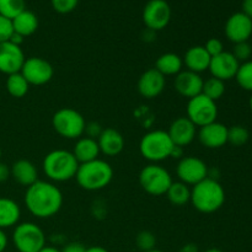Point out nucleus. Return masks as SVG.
<instances>
[{
    "label": "nucleus",
    "mask_w": 252,
    "mask_h": 252,
    "mask_svg": "<svg viewBox=\"0 0 252 252\" xmlns=\"http://www.w3.org/2000/svg\"><path fill=\"white\" fill-rule=\"evenodd\" d=\"M52 126L57 134L65 139H79L85 133L86 121L79 111L64 107L52 117Z\"/></svg>",
    "instance_id": "6"
},
{
    "label": "nucleus",
    "mask_w": 252,
    "mask_h": 252,
    "mask_svg": "<svg viewBox=\"0 0 252 252\" xmlns=\"http://www.w3.org/2000/svg\"><path fill=\"white\" fill-rule=\"evenodd\" d=\"M172 177L165 167L158 164H149L143 167L139 174V184L147 193L162 196L172 184Z\"/></svg>",
    "instance_id": "8"
},
{
    "label": "nucleus",
    "mask_w": 252,
    "mask_h": 252,
    "mask_svg": "<svg viewBox=\"0 0 252 252\" xmlns=\"http://www.w3.org/2000/svg\"><path fill=\"white\" fill-rule=\"evenodd\" d=\"M171 7L166 0H149L143 10V21L147 29L160 31L169 25Z\"/></svg>",
    "instance_id": "12"
},
{
    "label": "nucleus",
    "mask_w": 252,
    "mask_h": 252,
    "mask_svg": "<svg viewBox=\"0 0 252 252\" xmlns=\"http://www.w3.org/2000/svg\"><path fill=\"white\" fill-rule=\"evenodd\" d=\"M71 153L75 157V159L78 160L79 164H84V162L98 159V155H100L101 152L100 148H98L97 140L89 137H81L76 140Z\"/></svg>",
    "instance_id": "23"
},
{
    "label": "nucleus",
    "mask_w": 252,
    "mask_h": 252,
    "mask_svg": "<svg viewBox=\"0 0 252 252\" xmlns=\"http://www.w3.org/2000/svg\"><path fill=\"white\" fill-rule=\"evenodd\" d=\"M250 108H251V112H252V96H251V98H250Z\"/></svg>",
    "instance_id": "50"
},
{
    "label": "nucleus",
    "mask_w": 252,
    "mask_h": 252,
    "mask_svg": "<svg viewBox=\"0 0 252 252\" xmlns=\"http://www.w3.org/2000/svg\"><path fill=\"white\" fill-rule=\"evenodd\" d=\"M224 31L233 43L248 42L252 34V20L244 12H235L226 20Z\"/></svg>",
    "instance_id": "14"
},
{
    "label": "nucleus",
    "mask_w": 252,
    "mask_h": 252,
    "mask_svg": "<svg viewBox=\"0 0 252 252\" xmlns=\"http://www.w3.org/2000/svg\"><path fill=\"white\" fill-rule=\"evenodd\" d=\"M189 202L201 213H214L223 207L225 202V191L216 179L207 177L192 187Z\"/></svg>",
    "instance_id": "2"
},
{
    "label": "nucleus",
    "mask_w": 252,
    "mask_h": 252,
    "mask_svg": "<svg viewBox=\"0 0 252 252\" xmlns=\"http://www.w3.org/2000/svg\"><path fill=\"white\" fill-rule=\"evenodd\" d=\"M246 16L252 20V0H244L243 1V11Z\"/></svg>",
    "instance_id": "42"
},
{
    "label": "nucleus",
    "mask_w": 252,
    "mask_h": 252,
    "mask_svg": "<svg viewBox=\"0 0 252 252\" xmlns=\"http://www.w3.org/2000/svg\"><path fill=\"white\" fill-rule=\"evenodd\" d=\"M12 244L19 252H38L46 246V235L37 224L25 221L15 226Z\"/></svg>",
    "instance_id": "7"
},
{
    "label": "nucleus",
    "mask_w": 252,
    "mask_h": 252,
    "mask_svg": "<svg viewBox=\"0 0 252 252\" xmlns=\"http://www.w3.org/2000/svg\"><path fill=\"white\" fill-rule=\"evenodd\" d=\"M10 176H11L10 167L6 164L0 161V182H5Z\"/></svg>",
    "instance_id": "40"
},
{
    "label": "nucleus",
    "mask_w": 252,
    "mask_h": 252,
    "mask_svg": "<svg viewBox=\"0 0 252 252\" xmlns=\"http://www.w3.org/2000/svg\"><path fill=\"white\" fill-rule=\"evenodd\" d=\"M75 179L83 189L100 191L111 184L113 179V169L105 160L96 159L79 165Z\"/></svg>",
    "instance_id": "3"
},
{
    "label": "nucleus",
    "mask_w": 252,
    "mask_h": 252,
    "mask_svg": "<svg viewBox=\"0 0 252 252\" xmlns=\"http://www.w3.org/2000/svg\"><path fill=\"white\" fill-rule=\"evenodd\" d=\"M21 218L20 206L11 198L0 197V229L5 230L19 224Z\"/></svg>",
    "instance_id": "24"
},
{
    "label": "nucleus",
    "mask_w": 252,
    "mask_h": 252,
    "mask_svg": "<svg viewBox=\"0 0 252 252\" xmlns=\"http://www.w3.org/2000/svg\"><path fill=\"white\" fill-rule=\"evenodd\" d=\"M0 159H1V149H0Z\"/></svg>",
    "instance_id": "51"
},
{
    "label": "nucleus",
    "mask_w": 252,
    "mask_h": 252,
    "mask_svg": "<svg viewBox=\"0 0 252 252\" xmlns=\"http://www.w3.org/2000/svg\"><path fill=\"white\" fill-rule=\"evenodd\" d=\"M38 252H62L61 250H59V249H57V248H54V246H44L43 249H41V250H39Z\"/></svg>",
    "instance_id": "47"
},
{
    "label": "nucleus",
    "mask_w": 252,
    "mask_h": 252,
    "mask_svg": "<svg viewBox=\"0 0 252 252\" xmlns=\"http://www.w3.org/2000/svg\"><path fill=\"white\" fill-rule=\"evenodd\" d=\"M166 80L161 73L155 68L144 71L138 80V91L144 98L152 100L161 95L164 91Z\"/></svg>",
    "instance_id": "17"
},
{
    "label": "nucleus",
    "mask_w": 252,
    "mask_h": 252,
    "mask_svg": "<svg viewBox=\"0 0 252 252\" xmlns=\"http://www.w3.org/2000/svg\"><path fill=\"white\" fill-rule=\"evenodd\" d=\"M204 80L201 74L193 73L189 70H181L175 76L174 85L177 93L186 98H192L202 94Z\"/></svg>",
    "instance_id": "18"
},
{
    "label": "nucleus",
    "mask_w": 252,
    "mask_h": 252,
    "mask_svg": "<svg viewBox=\"0 0 252 252\" xmlns=\"http://www.w3.org/2000/svg\"><path fill=\"white\" fill-rule=\"evenodd\" d=\"M212 57L206 51L204 46H193L187 49L184 57V64L187 70L201 74L202 71L208 70Z\"/></svg>",
    "instance_id": "21"
},
{
    "label": "nucleus",
    "mask_w": 252,
    "mask_h": 252,
    "mask_svg": "<svg viewBox=\"0 0 252 252\" xmlns=\"http://www.w3.org/2000/svg\"><path fill=\"white\" fill-rule=\"evenodd\" d=\"M233 56L235 57L236 61L240 63H245V62L250 61L252 56V47L250 46L249 42H240V43H235V47H234V51L231 52Z\"/></svg>",
    "instance_id": "34"
},
{
    "label": "nucleus",
    "mask_w": 252,
    "mask_h": 252,
    "mask_svg": "<svg viewBox=\"0 0 252 252\" xmlns=\"http://www.w3.org/2000/svg\"><path fill=\"white\" fill-rule=\"evenodd\" d=\"M179 252H199V249L196 244L191 243V244H186V245L182 246V248L180 249Z\"/></svg>",
    "instance_id": "43"
},
{
    "label": "nucleus",
    "mask_w": 252,
    "mask_h": 252,
    "mask_svg": "<svg viewBox=\"0 0 252 252\" xmlns=\"http://www.w3.org/2000/svg\"><path fill=\"white\" fill-rule=\"evenodd\" d=\"M85 252H108L102 246H91V248H86Z\"/></svg>",
    "instance_id": "46"
},
{
    "label": "nucleus",
    "mask_w": 252,
    "mask_h": 252,
    "mask_svg": "<svg viewBox=\"0 0 252 252\" xmlns=\"http://www.w3.org/2000/svg\"><path fill=\"white\" fill-rule=\"evenodd\" d=\"M170 138L177 147L185 148L191 144L197 135V127L187 117H179L170 125Z\"/></svg>",
    "instance_id": "19"
},
{
    "label": "nucleus",
    "mask_w": 252,
    "mask_h": 252,
    "mask_svg": "<svg viewBox=\"0 0 252 252\" xmlns=\"http://www.w3.org/2000/svg\"><path fill=\"white\" fill-rule=\"evenodd\" d=\"M24 201L27 211L32 216L38 219H47L61 211L63 206V193L52 182L38 180L27 187Z\"/></svg>",
    "instance_id": "1"
},
{
    "label": "nucleus",
    "mask_w": 252,
    "mask_h": 252,
    "mask_svg": "<svg viewBox=\"0 0 252 252\" xmlns=\"http://www.w3.org/2000/svg\"><path fill=\"white\" fill-rule=\"evenodd\" d=\"M20 73L22 74L30 85L41 86L49 83L54 75L52 64L41 57H31L25 59Z\"/></svg>",
    "instance_id": "10"
},
{
    "label": "nucleus",
    "mask_w": 252,
    "mask_h": 252,
    "mask_svg": "<svg viewBox=\"0 0 252 252\" xmlns=\"http://www.w3.org/2000/svg\"><path fill=\"white\" fill-rule=\"evenodd\" d=\"M206 51L208 52V54L211 57H216L218 54H220L221 52H224L223 42L218 38H211L207 41L206 46H204Z\"/></svg>",
    "instance_id": "37"
},
{
    "label": "nucleus",
    "mask_w": 252,
    "mask_h": 252,
    "mask_svg": "<svg viewBox=\"0 0 252 252\" xmlns=\"http://www.w3.org/2000/svg\"><path fill=\"white\" fill-rule=\"evenodd\" d=\"M171 158H174V159H182L184 158V148L175 145L171 153Z\"/></svg>",
    "instance_id": "44"
},
{
    "label": "nucleus",
    "mask_w": 252,
    "mask_h": 252,
    "mask_svg": "<svg viewBox=\"0 0 252 252\" xmlns=\"http://www.w3.org/2000/svg\"><path fill=\"white\" fill-rule=\"evenodd\" d=\"M235 79L241 89L252 93V61L240 64Z\"/></svg>",
    "instance_id": "31"
},
{
    "label": "nucleus",
    "mask_w": 252,
    "mask_h": 252,
    "mask_svg": "<svg viewBox=\"0 0 252 252\" xmlns=\"http://www.w3.org/2000/svg\"><path fill=\"white\" fill-rule=\"evenodd\" d=\"M147 252H164V251H161V250H158V249H153V250H150V251H147Z\"/></svg>",
    "instance_id": "49"
},
{
    "label": "nucleus",
    "mask_w": 252,
    "mask_h": 252,
    "mask_svg": "<svg viewBox=\"0 0 252 252\" xmlns=\"http://www.w3.org/2000/svg\"><path fill=\"white\" fill-rule=\"evenodd\" d=\"M7 244H9V239L7 235L5 234V231L2 229H0V252H4L6 250Z\"/></svg>",
    "instance_id": "41"
},
{
    "label": "nucleus",
    "mask_w": 252,
    "mask_h": 252,
    "mask_svg": "<svg viewBox=\"0 0 252 252\" xmlns=\"http://www.w3.org/2000/svg\"><path fill=\"white\" fill-rule=\"evenodd\" d=\"M9 41L11 42V43L17 44V46H21V43L24 42V37L20 36L19 33H15V32H12V34H11V37H10Z\"/></svg>",
    "instance_id": "45"
},
{
    "label": "nucleus",
    "mask_w": 252,
    "mask_h": 252,
    "mask_svg": "<svg viewBox=\"0 0 252 252\" xmlns=\"http://www.w3.org/2000/svg\"><path fill=\"white\" fill-rule=\"evenodd\" d=\"M62 252H85L86 248L80 243H70L63 248Z\"/></svg>",
    "instance_id": "39"
},
{
    "label": "nucleus",
    "mask_w": 252,
    "mask_h": 252,
    "mask_svg": "<svg viewBox=\"0 0 252 252\" xmlns=\"http://www.w3.org/2000/svg\"><path fill=\"white\" fill-rule=\"evenodd\" d=\"M102 128L98 123L96 122H90V123H86V127H85V133H86V137L89 138H93V139L97 140V138L100 137L101 132H102ZM84 133V134H85Z\"/></svg>",
    "instance_id": "38"
},
{
    "label": "nucleus",
    "mask_w": 252,
    "mask_h": 252,
    "mask_svg": "<svg viewBox=\"0 0 252 252\" xmlns=\"http://www.w3.org/2000/svg\"><path fill=\"white\" fill-rule=\"evenodd\" d=\"M135 245L139 249L140 251L147 252L155 249V245H157V238H155L154 234L152 231L143 230L140 231L139 234L135 238Z\"/></svg>",
    "instance_id": "33"
},
{
    "label": "nucleus",
    "mask_w": 252,
    "mask_h": 252,
    "mask_svg": "<svg viewBox=\"0 0 252 252\" xmlns=\"http://www.w3.org/2000/svg\"><path fill=\"white\" fill-rule=\"evenodd\" d=\"M11 22L15 33H19L24 38L33 34L38 29V19H37L36 14L27 9L20 12L16 17H14Z\"/></svg>",
    "instance_id": "25"
},
{
    "label": "nucleus",
    "mask_w": 252,
    "mask_h": 252,
    "mask_svg": "<svg viewBox=\"0 0 252 252\" xmlns=\"http://www.w3.org/2000/svg\"><path fill=\"white\" fill-rule=\"evenodd\" d=\"M182 66H184V61L179 54L175 53L161 54L155 63V69L164 76H176L182 70Z\"/></svg>",
    "instance_id": "26"
},
{
    "label": "nucleus",
    "mask_w": 252,
    "mask_h": 252,
    "mask_svg": "<svg viewBox=\"0 0 252 252\" xmlns=\"http://www.w3.org/2000/svg\"><path fill=\"white\" fill-rule=\"evenodd\" d=\"M26 9L25 0H0V15L12 20Z\"/></svg>",
    "instance_id": "30"
},
{
    "label": "nucleus",
    "mask_w": 252,
    "mask_h": 252,
    "mask_svg": "<svg viewBox=\"0 0 252 252\" xmlns=\"http://www.w3.org/2000/svg\"><path fill=\"white\" fill-rule=\"evenodd\" d=\"M165 194H166L170 203L177 207L185 206L191 201V189L181 181L172 182Z\"/></svg>",
    "instance_id": "27"
},
{
    "label": "nucleus",
    "mask_w": 252,
    "mask_h": 252,
    "mask_svg": "<svg viewBox=\"0 0 252 252\" xmlns=\"http://www.w3.org/2000/svg\"><path fill=\"white\" fill-rule=\"evenodd\" d=\"M98 148L106 157H116L125 148V138L115 128H105L97 138Z\"/></svg>",
    "instance_id": "20"
},
{
    "label": "nucleus",
    "mask_w": 252,
    "mask_h": 252,
    "mask_svg": "<svg viewBox=\"0 0 252 252\" xmlns=\"http://www.w3.org/2000/svg\"><path fill=\"white\" fill-rule=\"evenodd\" d=\"M10 171H11L12 179L26 189L33 185L36 181H38V172H37L36 166L30 160H17L12 164Z\"/></svg>",
    "instance_id": "22"
},
{
    "label": "nucleus",
    "mask_w": 252,
    "mask_h": 252,
    "mask_svg": "<svg viewBox=\"0 0 252 252\" xmlns=\"http://www.w3.org/2000/svg\"><path fill=\"white\" fill-rule=\"evenodd\" d=\"M204 252H223V251L219 250V249H208V250H206Z\"/></svg>",
    "instance_id": "48"
},
{
    "label": "nucleus",
    "mask_w": 252,
    "mask_h": 252,
    "mask_svg": "<svg viewBox=\"0 0 252 252\" xmlns=\"http://www.w3.org/2000/svg\"><path fill=\"white\" fill-rule=\"evenodd\" d=\"M79 162L73 153L64 149L52 150L44 157L42 167L49 180L56 182H65L75 179L79 169Z\"/></svg>",
    "instance_id": "4"
},
{
    "label": "nucleus",
    "mask_w": 252,
    "mask_h": 252,
    "mask_svg": "<svg viewBox=\"0 0 252 252\" xmlns=\"http://www.w3.org/2000/svg\"><path fill=\"white\" fill-rule=\"evenodd\" d=\"M197 137L203 147L208 149H219L228 143V127L216 121L199 128Z\"/></svg>",
    "instance_id": "16"
},
{
    "label": "nucleus",
    "mask_w": 252,
    "mask_h": 252,
    "mask_svg": "<svg viewBox=\"0 0 252 252\" xmlns=\"http://www.w3.org/2000/svg\"><path fill=\"white\" fill-rule=\"evenodd\" d=\"M12 32L14 30H12L11 20L0 15V43L9 41Z\"/></svg>",
    "instance_id": "36"
},
{
    "label": "nucleus",
    "mask_w": 252,
    "mask_h": 252,
    "mask_svg": "<svg viewBox=\"0 0 252 252\" xmlns=\"http://www.w3.org/2000/svg\"><path fill=\"white\" fill-rule=\"evenodd\" d=\"M218 106L216 101L211 100L203 94L189 98L187 103V118L196 127H203L217 121Z\"/></svg>",
    "instance_id": "9"
},
{
    "label": "nucleus",
    "mask_w": 252,
    "mask_h": 252,
    "mask_svg": "<svg viewBox=\"0 0 252 252\" xmlns=\"http://www.w3.org/2000/svg\"><path fill=\"white\" fill-rule=\"evenodd\" d=\"M250 133L243 126H233L228 128V143L235 147H243L249 142Z\"/></svg>",
    "instance_id": "32"
},
{
    "label": "nucleus",
    "mask_w": 252,
    "mask_h": 252,
    "mask_svg": "<svg viewBox=\"0 0 252 252\" xmlns=\"http://www.w3.org/2000/svg\"><path fill=\"white\" fill-rule=\"evenodd\" d=\"M239 66H240V63L236 61L233 53L224 51L218 56L212 57L208 70L211 71L213 78L225 83L226 80H231L235 78Z\"/></svg>",
    "instance_id": "15"
},
{
    "label": "nucleus",
    "mask_w": 252,
    "mask_h": 252,
    "mask_svg": "<svg viewBox=\"0 0 252 252\" xmlns=\"http://www.w3.org/2000/svg\"><path fill=\"white\" fill-rule=\"evenodd\" d=\"M52 6L59 14H68L73 11L78 5L79 0H51Z\"/></svg>",
    "instance_id": "35"
},
{
    "label": "nucleus",
    "mask_w": 252,
    "mask_h": 252,
    "mask_svg": "<svg viewBox=\"0 0 252 252\" xmlns=\"http://www.w3.org/2000/svg\"><path fill=\"white\" fill-rule=\"evenodd\" d=\"M6 90L12 97L21 98L29 93L30 84L27 83L26 79L22 76L21 73H15L11 75H7L6 79Z\"/></svg>",
    "instance_id": "28"
},
{
    "label": "nucleus",
    "mask_w": 252,
    "mask_h": 252,
    "mask_svg": "<svg viewBox=\"0 0 252 252\" xmlns=\"http://www.w3.org/2000/svg\"><path fill=\"white\" fill-rule=\"evenodd\" d=\"M174 147L175 144L169 133L161 129H155L143 135L139 143V152L144 159L157 164L171 158Z\"/></svg>",
    "instance_id": "5"
},
{
    "label": "nucleus",
    "mask_w": 252,
    "mask_h": 252,
    "mask_svg": "<svg viewBox=\"0 0 252 252\" xmlns=\"http://www.w3.org/2000/svg\"><path fill=\"white\" fill-rule=\"evenodd\" d=\"M225 93V83L217 78H209L203 83L202 94L213 101H218Z\"/></svg>",
    "instance_id": "29"
},
{
    "label": "nucleus",
    "mask_w": 252,
    "mask_h": 252,
    "mask_svg": "<svg viewBox=\"0 0 252 252\" xmlns=\"http://www.w3.org/2000/svg\"><path fill=\"white\" fill-rule=\"evenodd\" d=\"M176 175L187 186H194L208 177V166L197 157H184L176 166Z\"/></svg>",
    "instance_id": "11"
},
{
    "label": "nucleus",
    "mask_w": 252,
    "mask_h": 252,
    "mask_svg": "<svg viewBox=\"0 0 252 252\" xmlns=\"http://www.w3.org/2000/svg\"><path fill=\"white\" fill-rule=\"evenodd\" d=\"M25 54L21 46L10 41L0 43V73L11 75L20 73L25 63Z\"/></svg>",
    "instance_id": "13"
}]
</instances>
